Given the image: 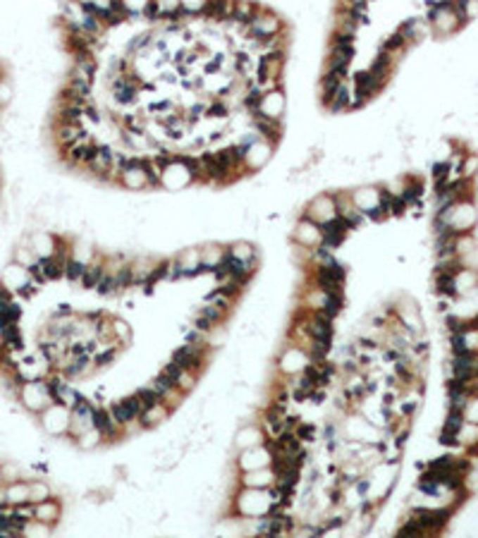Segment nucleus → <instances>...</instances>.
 I'll return each instance as SVG.
<instances>
[{
  "mask_svg": "<svg viewBox=\"0 0 478 538\" xmlns=\"http://www.w3.org/2000/svg\"><path fill=\"white\" fill-rule=\"evenodd\" d=\"M275 498L270 488H244L237 486L232 493V515L237 519H256L270 512Z\"/></svg>",
  "mask_w": 478,
  "mask_h": 538,
  "instance_id": "nucleus-1",
  "label": "nucleus"
},
{
  "mask_svg": "<svg viewBox=\"0 0 478 538\" xmlns=\"http://www.w3.org/2000/svg\"><path fill=\"white\" fill-rule=\"evenodd\" d=\"M308 285H316L325 292H344L347 285V265L340 263L337 258L323 263V265H306Z\"/></svg>",
  "mask_w": 478,
  "mask_h": 538,
  "instance_id": "nucleus-2",
  "label": "nucleus"
},
{
  "mask_svg": "<svg viewBox=\"0 0 478 538\" xmlns=\"http://www.w3.org/2000/svg\"><path fill=\"white\" fill-rule=\"evenodd\" d=\"M285 29H289V27L275 10L265 8V5H256V12H253L251 22L246 24L244 34L251 36V39H256L258 44H263V41H268V39H273V36L282 34Z\"/></svg>",
  "mask_w": 478,
  "mask_h": 538,
  "instance_id": "nucleus-3",
  "label": "nucleus"
},
{
  "mask_svg": "<svg viewBox=\"0 0 478 538\" xmlns=\"http://www.w3.org/2000/svg\"><path fill=\"white\" fill-rule=\"evenodd\" d=\"M17 400L29 414H36L39 416L48 404H53V397L48 392V385H46V376L44 378H32V380H24L22 388L17 390Z\"/></svg>",
  "mask_w": 478,
  "mask_h": 538,
  "instance_id": "nucleus-4",
  "label": "nucleus"
},
{
  "mask_svg": "<svg viewBox=\"0 0 478 538\" xmlns=\"http://www.w3.org/2000/svg\"><path fill=\"white\" fill-rule=\"evenodd\" d=\"M428 27L438 36L455 34L464 24L462 17L455 10V0H443V3H431V12H428Z\"/></svg>",
  "mask_w": 478,
  "mask_h": 538,
  "instance_id": "nucleus-5",
  "label": "nucleus"
},
{
  "mask_svg": "<svg viewBox=\"0 0 478 538\" xmlns=\"http://www.w3.org/2000/svg\"><path fill=\"white\" fill-rule=\"evenodd\" d=\"M311 364V356H308V349L301 347V344H294V342H287L285 347L280 349L277 354V361H275V368L277 373L282 376L292 378L296 373H301L304 368Z\"/></svg>",
  "mask_w": 478,
  "mask_h": 538,
  "instance_id": "nucleus-6",
  "label": "nucleus"
},
{
  "mask_svg": "<svg viewBox=\"0 0 478 538\" xmlns=\"http://www.w3.org/2000/svg\"><path fill=\"white\" fill-rule=\"evenodd\" d=\"M127 192H149V175H146V165H144V156H130L127 163L120 168L118 175V184Z\"/></svg>",
  "mask_w": 478,
  "mask_h": 538,
  "instance_id": "nucleus-7",
  "label": "nucleus"
},
{
  "mask_svg": "<svg viewBox=\"0 0 478 538\" xmlns=\"http://www.w3.org/2000/svg\"><path fill=\"white\" fill-rule=\"evenodd\" d=\"M210 354H213L210 349H201V347H194V344L184 342L172 352L170 361H175L180 368L196 373V376L201 378V373L206 371V366H208V361H210Z\"/></svg>",
  "mask_w": 478,
  "mask_h": 538,
  "instance_id": "nucleus-8",
  "label": "nucleus"
},
{
  "mask_svg": "<svg viewBox=\"0 0 478 538\" xmlns=\"http://www.w3.org/2000/svg\"><path fill=\"white\" fill-rule=\"evenodd\" d=\"M39 424L53 438H65L70 428V407L60 402L48 404L44 412L39 414Z\"/></svg>",
  "mask_w": 478,
  "mask_h": 538,
  "instance_id": "nucleus-9",
  "label": "nucleus"
},
{
  "mask_svg": "<svg viewBox=\"0 0 478 538\" xmlns=\"http://www.w3.org/2000/svg\"><path fill=\"white\" fill-rule=\"evenodd\" d=\"M275 149L270 142H265V139L258 137L256 142H251L249 146H244V156H241V168H244L246 175H253L258 170H263L265 165L270 163V158H273Z\"/></svg>",
  "mask_w": 478,
  "mask_h": 538,
  "instance_id": "nucleus-10",
  "label": "nucleus"
},
{
  "mask_svg": "<svg viewBox=\"0 0 478 538\" xmlns=\"http://www.w3.org/2000/svg\"><path fill=\"white\" fill-rule=\"evenodd\" d=\"M301 215L308 218V220L318 223V225H325L330 223L332 218H337V204H335V194L332 192H320L301 208Z\"/></svg>",
  "mask_w": 478,
  "mask_h": 538,
  "instance_id": "nucleus-11",
  "label": "nucleus"
},
{
  "mask_svg": "<svg viewBox=\"0 0 478 538\" xmlns=\"http://www.w3.org/2000/svg\"><path fill=\"white\" fill-rule=\"evenodd\" d=\"M409 517L416 519L428 536V534H440V531L447 527V522H450L452 517V510L450 507H414Z\"/></svg>",
  "mask_w": 478,
  "mask_h": 538,
  "instance_id": "nucleus-12",
  "label": "nucleus"
},
{
  "mask_svg": "<svg viewBox=\"0 0 478 538\" xmlns=\"http://www.w3.org/2000/svg\"><path fill=\"white\" fill-rule=\"evenodd\" d=\"M273 464V452L268 450V445H253L244 447V450H237V457H234V471H253V469H263Z\"/></svg>",
  "mask_w": 478,
  "mask_h": 538,
  "instance_id": "nucleus-13",
  "label": "nucleus"
},
{
  "mask_svg": "<svg viewBox=\"0 0 478 538\" xmlns=\"http://www.w3.org/2000/svg\"><path fill=\"white\" fill-rule=\"evenodd\" d=\"M108 409H111L115 424L122 426V431H125L127 426H134L137 424V419H139V414H141L144 407H141V402H139V397L134 395V392H132V395L120 397V400L111 402V404H108Z\"/></svg>",
  "mask_w": 478,
  "mask_h": 538,
  "instance_id": "nucleus-14",
  "label": "nucleus"
},
{
  "mask_svg": "<svg viewBox=\"0 0 478 538\" xmlns=\"http://www.w3.org/2000/svg\"><path fill=\"white\" fill-rule=\"evenodd\" d=\"M320 239H323V227H320L318 223L299 215V220L294 223V230H292V244L301 246V249H316Z\"/></svg>",
  "mask_w": 478,
  "mask_h": 538,
  "instance_id": "nucleus-15",
  "label": "nucleus"
},
{
  "mask_svg": "<svg viewBox=\"0 0 478 538\" xmlns=\"http://www.w3.org/2000/svg\"><path fill=\"white\" fill-rule=\"evenodd\" d=\"M285 108H287L285 92H282V87H273V89H265L261 94V104H258V111L253 115H263V118H268V120L282 123V118H285Z\"/></svg>",
  "mask_w": 478,
  "mask_h": 538,
  "instance_id": "nucleus-16",
  "label": "nucleus"
},
{
  "mask_svg": "<svg viewBox=\"0 0 478 538\" xmlns=\"http://www.w3.org/2000/svg\"><path fill=\"white\" fill-rule=\"evenodd\" d=\"M94 428L101 433L103 445H106V443H118V440H122V438H125L122 426L115 424V419H113L111 409L103 407V404H99V407L94 409Z\"/></svg>",
  "mask_w": 478,
  "mask_h": 538,
  "instance_id": "nucleus-17",
  "label": "nucleus"
},
{
  "mask_svg": "<svg viewBox=\"0 0 478 538\" xmlns=\"http://www.w3.org/2000/svg\"><path fill=\"white\" fill-rule=\"evenodd\" d=\"M320 227H323V239H320L318 246H323V249H328V251L340 249V246L344 244V239L349 237V232H352L349 223L340 215L332 218L330 223H325V225H320Z\"/></svg>",
  "mask_w": 478,
  "mask_h": 538,
  "instance_id": "nucleus-18",
  "label": "nucleus"
},
{
  "mask_svg": "<svg viewBox=\"0 0 478 538\" xmlns=\"http://www.w3.org/2000/svg\"><path fill=\"white\" fill-rule=\"evenodd\" d=\"M29 280H32V273H29V268H27V265H22V263H17V261H10L3 268V273H0V287H5L12 294L20 292V289L27 285Z\"/></svg>",
  "mask_w": 478,
  "mask_h": 538,
  "instance_id": "nucleus-19",
  "label": "nucleus"
},
{
  "mask_svg": "<svg viewBox=\"0 0 478 538\" xmlns=\"http://www.w3.org/2000/svg\"><path fill=\"white\" fill-rule=\"evenodd\" d=\"M344 435L347 440H359V443H376V431H373V424L366 419L364 414L354 416V412H349V419L344 421Z\"/></svg>",
  "mask_w": 478,
  "mask_h": 538,
  "instance_id": "nucleus-20",
  "label": "nucleus"
},
{
  "mask_svg": "<svg viewBox=\"0 0 478 538\" xmlns=\"http://www.w3.org/2000/svg\"><path fill=\"white\" fill-rule=\"evenodd\" d=\"M161 373L165 376L170 383L177 388L180 392H184V395H189V392L196 388V383H199V376L196 373H191V371H184V368H180L175 361H168V364H163V368H161Z\"/></svg>",
  "mask_w": 478,
  "mask_h": 538,
  "instance_id": "nucleus-21",
  "label": "nucleus"
},
{
  "mask_svg": "<svg viewBox=\"0 0 478 538\" xmlns=\"http://www.w3.org/2000/svg\"><path fill=\"white\" fill-rule=\"evenodd\" d=\"M170 416H172V409L168 407L165 402H156V404H151V407L141 409L137 424L141 431H153V428L163 426L165 421H170Z\"/></svg>",
  "mask_w": 478,
  "mask_h": 538,
  "instance_id": "nucleus-22",
  "label": "nucleus"
},
{
  "mask_svg": "<svg viewBox=\"0 0 478 538\" xmlns=\"http://www.w3.org/2000/svg\"><path fill=\"white\" fill-rule=\"evenodd\" d=\"M265 431L258 421H246L237 428L234 433V450H244V447H253V445H261L265 443Z\"/></svg>",
  "mask_w": 478,
  "mask_h": 538,
  "instance_id": "nucleus-23",
  "label": "nucleus"
},
{
  "mask_svg": "<svg viewBox=\"0 0 478 538\" xmlns=\"http://www.w3.org/2000/svg\"><path fill=\"white\" fill-rule=\"evenodd\" d=\"M34 519H39V522H44V524H51V527L56 529L60 524V519H63V500L56 498V495H51V498L36 503Z\"/></svg>",
  "mask_w": 478,
  "mask_h": 538,
  "instance_id": "nucleus-24",
  "label": "nucleus"
},
{
  "mask_svg": "<svg viewBox=\"0 0 478 538\" xmlns=\"http://www.w3.org/2000/svg\"><path fill=\"white\" fill-rule=\"evenodd\" d=\"M275 483V471L273 467L253 469V471H239L237 474V486L244 488H270Z\"/></svg>",
  "mask_w": 478,
  "mask_h": 538,
  "instance_id": "nucleus-25",
  "label": "nucleus"
},
{
  "mask_svg": "<svg viewBox=\"0 0 478 538\" xmlns=\"http://www.w3.org/2000/svg\"><path fill=\"white\" fill-rule=\"evenodd\" d=\"M249 118H251V127L258 132V137L265 139V142H270L273 146H280L282 123H277V120H268V118H263V115H249Z\"/></svg>",
  "mask_w": 478,
  "mask_h": 538,
  "instance_id": "nucleus-26",
  "label": "nucleus"
},
{
  "mask_svg": "<svg viewBox=\"0 0 478 538\" xmlns=\"http://www.w3.org/2000/svg\"><path fill=\"white\" fill-rule=\"evenodd\" d=\"M199 254H201V275H210L225 258V244L208 242V244L199 246Z\"/></svg>",
  "mask_w": 478,
  "mask_h": 538,
  "instance_id": "nucleus-27",
  "label": "nucleus"
},
{
  "mask_svg": "<svg viewBox=\"0 0 478 538\" xmlns=\"http://www.w3.org/2000/svg\"><path fill=\"white\" fill-rule=\"evenodd\" d=\"M3 500L10 507L29 503V479H24L22 476V479H15L10 483H5L3 486Z\"/></svg>",
  "mask_w": 478,
  "mask_h": 538,
  "instance_id": "nucleus-28",
  "label": "nucleus"
},
{
  "mask_svg": "<svg viewBox=\"0 0 478 538\" xmlns=\"http://www.w3.org/2000/svg\"><path fill=\"white\" fill-rule=\"evenodd\" d=\"M361 27V20L349 10H337L335 20H332V32L335 34H344V36H356Z\"/></svg>",
  "mask_w": 478,
  "mask_h": 538,
  "instance_id": "nucleus-29",
  "label": "nucleus"
},
{
  "mask_svg": "<svg viewBox=\"0 0 478 538\" xmlns=\"http://www.w3.org/2000/svg\"><path fill=\"white\" fill-rule=\"evenodd\" d=\"M103 273H106V256H96L92 263H87L84 268V275L80 280V285L84 289H96V285L101 282Z\"/></svg>",
  "mask_w": 478,
  "mask_h": 538,
  "instance_id": "nucleus-30",
  "label": "nucleus"
},
{
  "mask_svg": "<svg viewBox=\"0 0 478 538\" xmlns=\"http://www.w3.org/2000/svg\"><path fill=\"white\" fill-rule=\"evenodd\" d=\"M156 261H158V258H153V256H137V258H130L132 280H134V285H144V282H146V277L151 275V270H153Z\"/></svg>",
  "mask_w": 478,
  "mask_h": 538,
  "instance_id": "nucleus-31",
  "label": "nucleus"
},
{
  "mask_svg": "<svg viewBox=\"0 0 478 538\" xmlns=\"http://www.w3.org/2000/svg\"><path fill=\"white\" fill-rule=\"evenodd\" d=\"M196 313H201L206 321H210L213 325H225L227 318H229V311L220 309V306L213 304V301H203V304L196 309Z\"/></svg>",
  "mask_w": 478,
  "mask_h": 538,
  "instance_id": "nucleus-32",
  "label": "nucleus"
},
{
  "mask_svg": "<svg viewBox=\"0 0 478 538\" xmlns=\"http://www.w3.org/2000/svg\"><path fill=\"white\" fill-rule=\"evenodd\" d=\"M435 289H438L443 297H457L455 273H447V270H435Z\"/></svg>",
  "mask_w": 478,
  "mask_h": 538,
  "instance_id": "nucleus-33",
  "label": "nucleus"
},
{
  "mask_svg": "<svg viewBox=\"0 0 478 538\" xmlns=\"http://www.w3.org/2000/svg\"><path fill=\"white\" fill-rule=\"evenodd\" d=\"M53 495V488L51 483L44 481V479H29V503H41V500L51 498Z\"/></svg>",
  "mask_w": 478,
  "mask_h": 538,
  "instance_id": "nucleus-34",
  "label": "nucleus"
},
{
  "mask_svg": "<svg viewBox=\"0 0 478 538\" xmlns=\"http://www.w3.org/2000/svg\"><path fill=\"white\" fill-rule=\"evenodd\" d=\"M70 256L77 258V261H82V263H92L99 254H96V249L89 244V242L77 239V242H72V246H70Z\"/></svg>",
  "mask_w": 478,
  "mask_h": 538,
  "instance_id": "nucleus-35",
  "label": "nucleus"
},
{
  "mask_svg": "<svg viewBox=\"0 0 478 538\" xmlns=\"http://www.w3.org/2000/svg\"><path fill=\"white\" fill-rule=\"evenodd\" d=\"M96 292H99L101 297H118V294H122V289H120L118 280H115V275L106 270L103 277H101V282L96 285Z\"/></svg>",
  "mask_w": 478,
  "mask_h": 538,
  "instance_id": "nucleus-36",
  "label": "nucleus"
},
{
  "mask_svg": "<svg viewBox=\"0 0 478 538\" xmlns=\"http://www.w3.org/2000/svg\"><path fill=\"white\" fill-rule=\"evenodd\" d=\"M294 435L301 440V443H316L320 438V431L316 424H311V421H299V424L294 426Z\"/></svg>",
  "mask_w": 478,
  "mask_h": 538,
  "instance_id": "nucleus-37",
  "label": "nucleus"
},
{
  "mask_svg": "<svg viewBox=\"0 0 478 538\" xmlns=\"http://www.w3.org/2000/svg\"><path fill=\"white\" fill-rule=\"evenodd\" d=\"M75 445L80 447V450H96V447H101L103 445V438H101V433L96 431V428H89L87 433H82L80 438L75 440Z\"/></svg>",
  "mask_w": 478,
  "mask_h": 538,
  "instance_id": "nucleus-38",
  "label": "nucleus"
},
{
  "mask_svg": "<svg viewBox=\"0 0 478 538\" xmlns=\"http://www.w3.org/2000/svg\"><path fill=\"white\" fill-rule=\"evenodd\" d=\"M120 5H122V10L130 15V20H141L144 12H146V8L151 5V0H118Z\"/></svg>",
  "mask_w": 478,
  "mask_h": 538,
  "instance_id": "nucleus-39",
  "label": "nucleus"
},
{
  "mask_svg": "<svg viewBox=\"0 0 478 538\" xmlns=\"http://www.w3.org/2000/svg\"><path fill=\"white\" fill-rule=\"evenodd\" d=\"M84 268H87V263L77 261V258H68V263H65V280L68 282H75V285H80L82 275H84Z\"/></svg>",
  "mask_w": 478,
  "mask_h": 538,
  "instance_id": "nucleus-40",
  "label": "nucleus"
},
{
  "mask_svg": "<svg viewBox=\"0 0 478 538\" xmlns=\"http://www.w3.org/2000/svg\"><path fill=\"white\" fill-rule=\"evenodd\" d=\"M111 325H113V337H115V340H118L120 344H130V340H132L130 323L122 321V318H111Z\"/></svg>",
  "mask_w": 478,
  "mask_h": 538,
  "instance_id": "nucleus-41",
  "label": "nucleus"
},
{
  "mask_svg": "<svg viewBox=\"0 0 478 538\" xmlns=\"http://www.w3.org/2000/svg\"><path fill=\"white\" fill-rule=\"evenodd\" d=\"M206 5H208V0H180L184 17H203Z\"/></svg>",
  "mask_w": 478,
  "mask_h": 538,
  "instance_id": "nucleus-42",
  "label": "nucleus"
},
{
  "mask_svg": "<svg viewBox=\"0 0 478 538\" xmlns=\"http://www.w3.org/2000/svg\"><path fill=\"white\" fill-rule=\"evenodd\" d=\"M51 534H53L51 524H44V522H39V519L27 522V527L22 531V536H51Z\"/></svg>",
  "mask_w": 478,
  "mask_h": 538,
  "instance_id": "nucleus-43",
  "label": "nucleus"
},
{
  "mask_svg": "<svg viewBox=\"0 0 478 538\" xmlns=\"http://www.w3.org/2000/svg\"><path fill=\"white\" fill-rule=\"evenodd\" d=\"M397 536H399V538H409V536H426V531L421 529V524L416 522V519L407 517V519H404L402 527L397 529Z\"/></svg>",
  "mask_w": 478,
  "mask_h": 538,
  "instance_id": "nucleus-44",
  "label": "nucleus"
},
{
  "mask_svg": "<svg viewBox=\"0 0 478 538\" xmlns=\"http://www.w3.org/2000/svg\"><path fill=\"white\" fill-rule=\"evenodd\" d=\"M134 395L139 397V402H141L144 409L151 407V404H156V402H161V397L156 395V390L151 388V385H141V388H137Z\"/></svg>",
  "mask_w": 478,
  "mask_h": 538,
  "instance_id": "nucleus-45",
  "label": "nucleus"
},
{
  "mask_svg": "<svg viewBox=\"0 0 478 538\" xmlns=\"http://www.w3.org/2000/svg\"><path fill=\"white\" fill-rule=\"evenodd\" d=\"M12 96H15V87H12L10 77H0V111L12 104Z\"/></svg>",
  "mask_w": 478,
  "mask_h": 538,
  "instance_id": "nucleus-46",
  "label": "nucleus"
},
{
  "mask_svg": "<svg viewBox=\"0 0 478 538\" xmlns=\"http://www.w3.org/2000/svg\"><path fill=\"white\" fill-rule=\"evenodd\" d=\"M464 421H471V424H478V397L471 395L467 407H464Z\"/></svg>",
  "mask_w": 478,
  "mask_h": 538,
  "instance_id": "nucleus-47",
  "label": "nucleus"
},
{
  "mask_svg": "<svg viewBox=\"0 0 478 538\" xmlns=\"http://www.w3.org/2000/svg\"><path fill=\"white\" fill-rule=\"evenodd\" d=\"M3 476H5V483L15 481V479H22V471L20 467H15V464H3Z\"/></svg>",
  "mask_w": 478,
  "mask_h": 538,
  "instance_id": "nucleus-48",
  "label": "nucleus"
},
{
  "mask_svg": "<svg viewBox=\"0 0 478 538\" xmlns=\"http://www.w3.org/2000/svg\"><path fill=\"white\" fill-rule=\"evenodd\" d=\"M5 486V476H3V467H0V488Z\"/></svg>",
  "mask_w": 478,
  "mask_h": 538,
  "instance_id": "nucleus-49",
  "label": "nucleus"
},
{
  "mask_svg": "<svg viewBox=\"0 0 478 538\" xmlns=\"http://www.w3.org/2000/svg\"><path fill=\"white\" fill-rule=\"evenodd\" d=\"M5 75H8V70H5V65L0 63V77H5Z\"/></svg>",
  "mask_w": 478,
  "mask_h": 538,
  "instance_id": "nucleus-50",
  "label": "nucleus"
}]
</instances>
